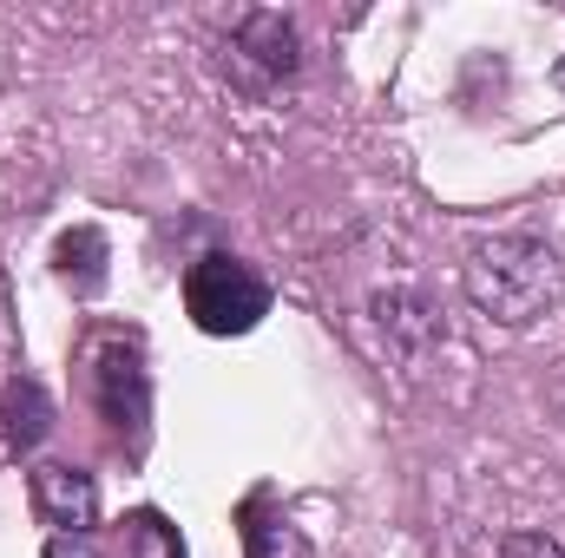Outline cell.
<instances>
[{
	"label": "cell",
	"mask_w": 565,
	"mask_h": 558,
	"mask_svg": "<svg viewBox=\"0 0 565 558\" xmlns=\"http://www.w3.org/2000/svg\"><path fill=\"white\" fill-rule=\"evenodd\" d=\"M467 296H473L480 315H493V322H507V329H526V322H540L546 309H559L565 264L546 237L507 230V237H487V244L467 257Z\"/></svg>",
	"instance_id": "obj_1"
},
{
	"label": "cell",
	"mask_w": 565,
	"mask_h": 558,
	"mask_svg": "<svg viewBox=\"0 0 565 558\" xmlns=\"http://www.w3.org/2000/svg\"><path fill=\"white\" fill-rule=\"evenodd\" d=\"M184 309H191V322H198L204 335H250V329L270 315V282H264L257 264L211 250V257H198L191 277H184Z\"/></svg>",
	"instance_id": "obj_2"
},
{
	"label": "cell",
	"mask_w": 565,
	"mask_h": 558,
	"mask_svg": "<svg viewBox=\"0 0 565 558\" xmlns=\"http://www.w3.org/2000/svg\"><path fill=\"white\" fill-rule=\"evenodd\" d=\"M26 500H33V519L53 526V539H86L99 526V486L86 466H66V460H40L26 473Z\"/></svg>",
	"instance_id": "obj_3"
},
{
	"label": "cell",
	"mask_w": 565,
	"mask_h": 558,
	"mask_svg": "<svg viewBox=\"0 0 565 558\" xmlns=\"http://www.w3.org/2000/svg\"><path fill=\"white\" fill-rule=\"evenodd\" d=\"M93 401H99V415L113 420L119 433H139L145 415H151V375H145V355L132 342H99V355H93Z\"/></svg>",
	"instance_id": "obj_4"
},
{
	"label": "cell",
	"mask_w": 565,
	"mask_h": 558,
	"mask_svg": "<svg viewBox=\"0 0 565 558\" xmlns=\"http://www.w3.org/2000/svg\"><path fill=\"white\" fill-rule=\"evenodd\" d=\"M106 237L93 230V224H79V230H66L60 244H53V270H60V282L73 289V296H99L106 289Z\"/></svg>",
	"instance_id": "obj_5"
},
{
	"label": "cell",
	"mask_w": 565,
	"mask_h": 558,
	"mask_svg": "<svg viewBox=\"0 0 565 558\" xmlns=\"http://www.w3.org/2000/svg\"><path fill=\"white\" fill-rule=\"evenodd\" d=\"M237 53L264 66V79H289L296 73V26L282 13H250L237 26Z\"/></svg>",
	"instance_id": "obj_6"
},
{
	"label": "cell",
	"mask_w": 565,
	"mask_h": 558,
	"mask_svg": "<svg viewBox=\"0 0 565 558\" xmlns=\"http://www.w3.org/2000/svg\"><path fill=\"white\" fill-rule=\"evenodd\" d=\"M244 558H316L302 526H289L282 513H270V500L244 506Z\"/></svg>",
	"instance_id": "obj_7"
},
{
	"label": "cell",
	"mask_w": 565,
	"mask_h": 558,
	"mask_svg": "<svg viewBox=\"0 0 565 558\" xmlns=\"http://www.w3.org/2000/svg\"><path fill=\"white\" fill-rule=\"evenodd\" d=\"M0 408H7V447H13V453H33V447L46 440V427H53V401H46V388H40V382H26V375H20V382L7 388V401H0Z\"/></svg>",
	"instance_id": "obj_8"
},
{
	"label": "cell",
	"mask_w": 565,
	"mask_h": 558,
	"mask_svg": "<svg viewBox=\"0 0 565 558\" xmlns=\"http://www.w3.org/2000/svg\"><path fill=\"white\" fill-rule=\"evenodd\" d=\"M126 552L132 558H184V539H178V526L158 506H139L126 519Z\"/></svg>",
	"instance_id": "obj_9"
},
{
	"label": "cell",
	"mask_w": 565,
	"mask_h": 558,
	"mask_svg": "<svg viewBox=\"0 0 565 558\" xmlns=\"http://www.w3.org/2000/svg\"><path fill=\"white\" fill-rule=\"evenodd\" d=\"M500 558H565V546L553 533H507L500 539Z\"/></svg>",
	"instance_id": "obj_10"
},
{
	"label": "cell",
	"mask_w": 565,
	"mask_h": 558,
	"mask_svg": "<svg viewBox=\"0 0 565 558\" xmlns=\"http://www.w3.org/2000/svg\"><path fill=\"white\" fill-rule=\"evenodd\" d=\"M46 558H99L86 539H46Z\"/></svg>",
	"instance_id": "obj_11"
},
{
	"label": "cell",
	"mask_w": 565,
	"mask_h": 558,
	"mask_svg": "<svg viewBox=\"0 0 565 558\" xmlns=\"http://www.w3.org/2000/svg\"><path fill=\"white\" fill-rule=\"evenodd\" d=\"M559 79H565V66H559Z\"/></svg>",
	"instance_id": "obj_12"
}]
</instances>
